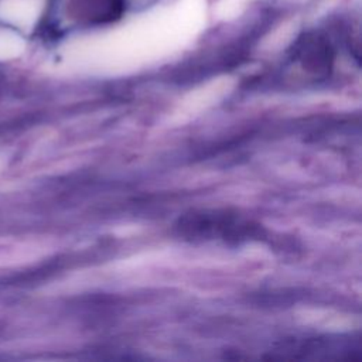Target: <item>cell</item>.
I'll use <instances>...</instances> for the list:
<instances>
[{
  "label": "cell",
  "mask_w": 362,
  "mask_h": 362,
  "mask_svg": "<svg viewBox=\"0 0 362 362\" xmlns=\"http://www.w3.org/2000/svg\"><path fill=\"white\" fill-rule=\"evenodd\" d=\"M127 0H71L74 17L85 24L116 21L126 11Z\"/></svg>",
  "instance_id": "6da1fadb"
}]
</instances>
